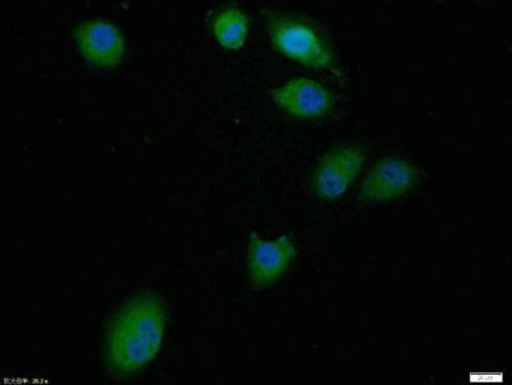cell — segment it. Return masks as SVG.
<instances>
[{
  "mask_svg": "<svg viewBox=\"0 0 512 385\" xmlns=\"http://www.w3.org/2000/svg\"><path fill=\"white\" fill-rule=\"evenodd\" d=\"M167 307L154 292L132 297L114 316L105 336V361L118 375L136 373L158 355Z\"/></svg>",
  "mask_w": 512,
  "mask_h": 385,
  "instance_id": "6da1fadb",
  "label": "cell"
},
{
  "mask_svg": "<svg viewBox=\"0 0 512 385\" xmlns=\"http://www.w3.org/2000/svg\"><path fill=\"white\" fill-rule=\"evenodd\" d=\"M273 48L291 61L314 70H335V54L324 36L299 18L277 15L268 22Z\"/></svg>",
  "mask_w": 512,
  "mask_h": 385,
  "instance_id": "7a4b0ae2",
  "label": "cell"
},
{
  "mask_svg": "<svg viewBox=\"0 0 512 385\" xmlns=\"http://www.w3.org/2000/svg\"><path fill=\"white\" fill-rule=\"evenodd\" d=\"M367 154L359 145H344L329 151L313 174L315 195L324 201L341 199L358 180Z\"/></svg>",
  "mask_w": 512,
  "mask_h": 385,
  "instance_id": "3957f363",
  "label": "cell"
},
{
  "mask_svg": "<svg viewBox=\"0 0 512 385\" xmlns=\"http://www.w3.org/2000/svg\"><path fill=\"white\" fill-rule=\"evenodd\" d=\"M297 255L291 237L281 236L276 240L251 233L248 244V274L251 284L260 290L280 281Z\"/></svg>",
  "mask_w": 512,
  "mask_h": 385,
  "instance_id": "277c9868",
  "label": "cell"
},
{
  "mask_svg": "<svg viewBox=\"0 0 512 385\" xmlns=\"http://www.w3.org/2000/svg\"><path fill=\"white\" fill-rule=\"evenodd\" d=\"M418 171L404 158H384L370 169L360 186L361 199L368 203H386L399 199L413 189Z\"/></svg>",
  "mask_w": 512,
  "mask_h": 385,
  "instance_id": "5b68a950",
  "label": "cell"
},
{
  "mask_svg": "<svg viewBox=\"0 0 512 385\" xmlns=\"http://www.w3.org/2000/svg\"><path fill=\"white\" fill-rule=\"evenodd\" d=\"M85 61L98 67H116L126 52V40L117 26L105 20L86 21L75 31Z\"/></svg>",
  "mask_w": 512,
  "mask_h": 385,
  "instance_id": "8992f818",
  "label": "cell"
},
{
  "mask_svg": "<svg viewBox=\"0 0 512 385\" xmlns=\"http://www.w3.org/2000/svg\"><path fill=\"white\" fill-rule=\"evenodd\" d=\"M273 102L291 116L312 119L326 116L331 110V93L318 81L299 77L271 91Z\"/></svg>",
  "mask_w": 512,
  "mask_h": 385,
  "instance_id": "52a82bcc",
  "label": "cell"
},
{
  "mask_svg": "<svg viewBox=\"0 0 512 385\" xmlns=\"http://www.w3.org/2000/svg\"><path fill=\"white\" fill-rule=\"evenodd\" d=\"M212 29L221 47L240 50L248 40L249 20L240 9L226 8L214 18Z\"/></svg>",
  "mask_w": 512,
  "mask_h": 385,
  "instance_id": "ba28073f",
  "label": "cell"
}]
</instances>
